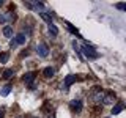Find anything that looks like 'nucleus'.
<instances>
[{
    "mask_svg": "<svg viewBox=\"0 0 126 118\" xmlns=\"http://www.w3.org/2000/svg\"><path fill=\"white\" fill-rule=\"evenodd\" d=\"M113 101H115V93L113 91L104 93V96H102V104H112Z\"/></svg>",
    "mask_w": 126,
    "mask_h": 118,
    "instance_id": "obj_3",
    "label": "nucleus"
},
{
    "mask_svg": "<svg viewBox=\"0 0 126 118\" xmlns=\"http://www.w3.org/2000/svg\"><path fill=\"white\" fill-rule=\"evenodd\" d=\"M2 33H3V36H5V38H11V36H13V27L5 25V27H3V31H2Z\"/></svg>",
    "mask_w": 126,
    "mask_h": 118,
    "instance_id": "obj_8",
    "label": "nucleus"
},
{
    "mask_svg": "<svg viewBox=\"0 0 126 118\" xmlns=\"http://www.w3.org/2000/svg\"><path fill=\"white\" fill-rule=\"evenodd\" d=\"M2 5H3V2H2V0H0V6H2Z\"/></svg>",
    "mask_w": 126,
    "mask_h": 118,
    "instance_id": "obj_23",
    "label": "nucleus"
},
{
    "mask_svg": "<svg viewBox=\"0 0 126 118\" xmlns=\"http://www.w3.org/2000/svg\"><path fill=\"white\" fill-rule=\"evenodd\" d=\"M10 16H11V14H8V16H5V14H0V24H5V22H8Z\"/></svg>",
    "mask_w": 126,
    "mask_h": 118,
    "instance_id": "obj_18",
    "label": "nucleus"
},
{
    "mask_svg": "<svg viewBox=\"0 0 126 118\" xmlns=\"http://www.w3.org/2000/svg\"><path fill=\"white\" fill-rule=\"evenodd\" d=\"M123 109H125V104H123V102H118L117 105H113V109H112V115H118V113H120Z\"/></svg>",
    "mask_w": 126,
    "mask_h": 118,
    "instance_id": "obj_9",
    "label": "nucleus"
},
{
    "mask_svg": "<svg viewBox=\"0 0 126 118\" xmlns=\"http://www.w3.org/2000/svg\"><path fill=\"white\" fill-rule=\"evenodd\" d=\"M39 16H41V19H43V21H46L49 25L52 24V16H50L49 13H44V11H43V13H39Z\"/></svg>",
    "mask_w": 126,
    "mask_h": 118,
    "instance_id": "obj_11",
    "label": "nucleus"
},
{
    "mask_svg": "<svg viewBox=\"0 0 126 118\" xmlns=\"http://www.w3.org/2000/svg\"><path fill=\"white\" fill-rule=\"evenodd\" d=\"M69 109L73 110V112L79 113V112L82 110V101H79V99H76V101H71V102H69Z\"/></svg>",
    "mask_w": 126,
    "mask_h": 118,
    "instance_id": "obj_4",
    "label": "nucleus"
},
{
    "mask_svg": "<svg viewBox=\"0 0 126 118\" xmlns=\"http://www.w3.org/2000/svg\"><path fill=\"white\" fill-rule=\"evenodd\" d=\"M16 46H17V43H16L14 39H11V43H10V47H16Z\"/></svg>",
    "mask_w": 126,
    "mask_h": 118,
    "instance_id": "obj_22",
    "label": "nucleus"
},
{
    "mask_svg": "<svg viewBox=\"0 0 126 118\" xmlns=\"http://www.w3.org/2000/svg\"><path fill=\"white\" fill-rule=\"evenodd\" d=\"M115 6H117L120 11H125V10H126V3H117Z\"/></svg>",
    "mask_w": 126,
    "mask_h": 118,
    "instance_id": "obj_20",
    "label": "nucleus"
},
{
    "mask_svg": "<svg viewBox=\"0 0 126 118\" xmlns=\"http://www.w3.org/2000/svg\"><path fill=\"white\" fill-rule=\"evenodd\" d=\"M36 52L39 57H47V54H49V47H47L46 43H39L38 47H36Z\"/></svg>",
    "mask_w": 126,
    "mask_h": 118,
    "instance_id": "obj_2",
    "label": "nucleus"
},
{
    "mask_svg": "<svg viewBox=\"0 0 126 118\" xmlns=\"http://www.w3.org/2000/svg\"><path fill=\"white\" fill-rule=\"evenodd\" d=\"M35 77H36V73H27L25 76L22 77V80L25 82L27 85H32V84H33V80H35Z\"/></svg>",
    "mask_w": 126,
    "mask_h": 118,
    "instance_id": "obj_5",
    "label": "nucleus"
},
{
    "mask_svg": "<svg viewBox=\"0 0 126 118\" xmlns=\"http://www.w3.org/2000/svg\"><path fill=\"white\" fill-rule=\"evenodd\" d=\"M102 96H104V93L99 91V90H94L92 93V101L93 102H102Z\"/></svg>",
    "mask_w": 126,
    "mask_h": 118,
    "instance_id": "obj_6",
    "label": "nucleus"
},
{
    "mask_svg": "<svg viewBox=\"0 0 126 118\" xmlns=\"http://www.w3.org/2000/svg\"><path fill=\"white\" fill-rule=\"evenodd\" d=\"M14 76V71L13 69H6V71H3V79H10V77H13Z\"/></svg>",
    "mask_w": 126,
    "mask_h": 118,
    "instance_id": "obj_17",
    "label": "nucleus"
},
{
    "mask_svg": "<svg viewBox=\"0 0 126 118\" xmlns=\"http://www.w3.org/2000/svg\"><path fill=\"white\" fill-rule=\"evenodd\" d=\"M82 52H84V55H85V57H88V58H98V57H99L96 50H94L92 46H88V44L82 47Z\"/></svg>",
    "mask_w": 126,
    "mask_h": 118,
    "instance_id": "obj_1",
    "label": "nucleus"
},
{
    "mask_svg": "<svg viewBox=\"0 0 126 118\" xmlns=\"http://www.w3.org/2000/svg\"><path fill=\"white\" fill-rule=\"evenodd\" d=\"M50 118H54V117H50Z\"/></svg>",
    "mask_w": 126,
    "mask_h": 118,
    "instance_id": "obj_24",
    "label": "nucleus"
},
{
    "mask_svg": "<svg viewBox=\"0 0 126 118\" xmlns=\"http://www.w3.org/2000/svg\"><path fill=\"white\" fill-rule=\"evenodd\" d=\"M14 41L17 43V44H24V43H25V35H24V33H19V35H16Z\"/></svg>",
    "mask_w": 126,
    "mask_h": 118,
    "instance_id": "obj_14",
    "label": "nucleus"
},
{
    "mask_svg": "<svg viewBox=\"0 0 126 118\" xmlns=\"http://www.w3.org/2000/svg\"><path fill=\"white\" fill-rule=\"evenodd\" d=\"M47 30H49V35H50L52 38H55V36L58 35V29L54 25V24H50V25H49V29H47Z\"/></svg>",
    "mask_w": 126,
    "mask_h": 118,
    "instance_id": "obj_12",
    "label": "nucleus"
},
{
    "mask_svg": "<svg viewBox=\"0 0 126 118\" xmlns=\"http://www.w3.org/2000/svg\"><path fill=\"white\" fill-rule=\"evenodd\" d=\"M10 91H11V85H5L2 88V91H0V94H2V96H8Z\"/></svg>",
    "mask_w": 126,
    "mask_h": 118,
    "instance_id": "obj_15",
    "label": "nucleus"
},
{
    "mask_svg": "<svg viewBox=\"0 0 126 118\" xmlns=\"http://www.w3.org/2000/svg\"><path fill=\"white\" fill-rule=\"evenodd\" d=\"M73 82H76V76H73V74H71V76H66V79H65V87L68 88L69 85H73Z\"/></svg>",
    "mask_w": 126,
    "mask_h": 118,
    "instance_id": "obj_13",
    "label": "nucleus"
},
{
    "mask_svg": "<svg viewBox=\"0 0 126 118\" xmlns=\"http://www.w3.org/2000/svg\"><path fill=\"white\" fill-rule=\"evenodd\" d=\"M32 10L43 13V10H44V3H43V2H32Z\"/></svg>",
    "mask_w": 126,
    "mask_h": 118,
    "instance_id": "obj_7",
    "label": "nucleus"
},
{
    "mask_svg": "<svg viewBox=\"0 0 126 118\" xmlns=\"http://www.w3.org/2000/svg\"><path fill=\"white\" fill-rule=\"evenodd\" d=\"M43 74H44V77H52L54 74H55V68H52V66H47V68H44Z\"/></svg>",
    "mask_w": 126,
    "mask_h": 118,
    "instance_id": "obj_10",
    "label": "nucleus"
},
{
    "mask_svg": "<svg viewBox=\"0 0 126 118\" xmlns=\"http://www.w3.org/2000/svg\"><path fill=\"white\" fill-rule=\"evenodd\" d=\"M8 58H10V54L8 52H0V63H6Z\"/></svg>",
    "mask_w": 126,
    "mask_h": 118,
    "instance_id": "obj_16",
    "label": "nucleus"
},
{
    "mask_svg": "<svg viewBox=\"0 0 126 118\" xmlns=\"http://www.w3.org/2000/svg\"><path fill=\"white\" fill-rule=\"evenodd\" d=\"M5 117V107H0V118Z\"/></svg>",
    "mask_w": 126,
    "mask_h": 118,
    "instance_id": "obj_21",
    "label": "nucleus"
},
{
    "mask_svg": "<svg viewBox=\"0 0 126 118\" xmlns=\"http://www.w3.org/2000/svg\"><path fill=\"white\" fill-rule=\"evenodd\" d=\"M68 29H69L71 31H73V33H74V35H76V36H80V35H79V31H77V29H74V27H73V25H69V24H68Z\"/></svg>",
    "mask_w": 126,
    "mask_h": 118,
    "instance_id": "obj_19",
    "label": "nucleus"
}]
</instances>
